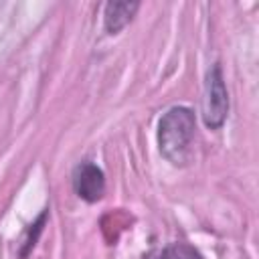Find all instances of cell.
Instances as JSON below:
<instances>
[{"label": "cell", "mask_w": 259, "mask_h": 259, "mask_svg": "<svg viewBox=\"0 0 259 259\" xmlns=\"http://www.w3.org/2000/svg\"><path fill=\"white\" fill-rule=\"evenodd\" d=\"M194 138V113L188 107H172L168 109L158 125V144L162 156L182 166L188 160L190 144Z\"/></svg>", "instance_id": "cell-1"}, {"label": "cell", "mask_w": 259, "mask_h": 259, "mask_svg": "<svg viewBox=\"0 0 259 259\" xmlns=\"http://www.w3.org/2000/svg\"><path fill=\"white\" fill-rule=\"evenodd\" d=\"M227 111H229V95H227V87L223 81V73L221 67L214 65L208 75H206V83H204V95H202V119L204 125L210 130H217L225 123L227 119Z\"/></svg>", "instance_id": "cell-2"}, {"label": "cell", "mask_w": 259, "mask_h": 259, "mask_svg": "<svg viewBox=\"0 0 259 259\" xmlns=\"http://www.w3.org/2000/svg\"><path fill=\"white\" fill-rule=\"evenodd\" d=\"M73 188L79 198L97 202L105 192V176L93 162H81L73 170Z\"/></svg>", "instance_id": "cell-3"}, {"label": "cell", "mask_w": 259, "mask_h": 259, "mask_svg": "<svg viewBox=\"0 0 259 259\" xmlns=\"http://www.w3.org/2000/svg\"><path fill=\"white\" fill-rule=\"evenodd\" d=\"M138 8H140L138 2H109L105 6V14H103L105 30L109 34H115L121 28H125L132 22V18L138 12Z\"/></svg>", "instance_id": "cell-4"}, {"label": "cell", "mask_w": 259, "mask_h": 259, "mask_svg": "<svg viewBox=\"0 0 259 259\" xmlns=\"http://www.w3.org/2000/svg\"><path fill=\"white\" fill-rule=\"evenodd\" d=\"M144 259H202L200 253L188 243H170L162 249L148 253Z\"/></svg>", "instance_id": "cell-5"}]
</instances>
